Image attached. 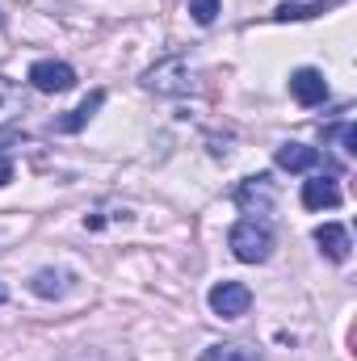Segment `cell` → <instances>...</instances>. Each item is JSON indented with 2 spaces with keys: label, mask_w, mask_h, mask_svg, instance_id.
I'll list each match as a JSON object with an SVG mask.
<instances>
[{
  "label": "cell",
  "mask_w": 357,
  "mask_h": 361,
  "mask_svg": "<svg viewBox=\"0 0 357 361\" xmlns=\"http://www.w3.org/2000/svg\"><path fill=\"white\" fill-rule=\"evenodd\" d=\"M193 68H189V59H181V55H169V59H160L156 68H147L143 72V89L160 92V97H185V92H193Z\"/></svg>",
  "instance_id": "1"
},
{
  "label": "cell",
  "mask_w": 357,
  "mask_h": 361,
  "mask_svg": "<svg viewBox=\"0 0 357 361\" xmlns=\"http://www.w3.org/2000/svg\"><path fill=\"white\" fill-rule=\"evenodd\" d=\"M227 244H231L236 261L261 265V261H269V252H273V231H269L265 223H257V219H240V223L231 227Z\"/></svg>",
  "instance_id": "2"
},
{
  "label": "cell",
  "mask_w": 357,
  "mask_h": 361,
  "mask_svg": "<svg viewBox=\"0 0 357 361\" xmlns=\"http://www.w3.org/2000/svg\"><path fill=\"white\" fill-rule=\"evenodd\" d=\"M273 202H277V185H273L269 173L244 177V180H240V189H236V206H240L244 214H269V210H273Z\"/></svg>",
  "instance_id": "3"
},
{
  "label": "cell",
  "mask_w": 357,
  "mask_h": 361,
  "mask_svg": "<svg viewBox=\"0 0 357 361\" xmlns=\"http://www.w3.org/2000/svg\"><path fill=\"white\" fill-rule=\"evenodd\" d=\"M248 307H253V290L244 281H219L210 290V311L223 319H240V315H248Z\"/></svg>",
  "instance_id": "4"
},
{
  "label": "cell",
  "mask_w": 357,
  "mask_h": 361,
  "mask_svg": "<svg viewBox=\"0 0 357 361\" xmlns=\"http://www.w3.org/2000/svg\"><path fill=\"white\" fill-rule=\"evenodd\" d=\"M30 85L38 92H68L76 89V72L68 63H59V59H38L30 68Z\"/></svg>",
  "instance_id": "5"
},
{
  "label": "cell",
  "mask_w": 357,
  "mask_h": 361,
  "mask_svg": "<svg viewBox=\"0 0 357 361\" xmlns=\"http://www.w3.org/2000/svg\"><path fill=\"white\" fill-rule=\"evenodd\" d=\"M290 97H294L298 105H320V101H328V80H324L315 68H298V72L290 76Z\"/></svg>",
  "instance_id": "6"
},
{
  "label": "cell",
  "mask_w": 357,
  "mask_h": 361,
  "mask_svg": "<svg viewBox=\"0 0 357 361\" xmlns=\"http://www.w3.org/2000/svg\"><path fill=\"white\" fill-rule=\"evenodd\" d=\"M303 206L307 210H337L341 206V185H337V177L303 180Z\"/></svg>",
  "instance_id": "7"
},
{
  "label": "cell",
  "mask_w": 357,
  "mask_h": 361,
  "mask_svg": "<svg viewBox=\"0 0 357 361\" xmlns=\"http://www.w3.org/2000/svg\"><path fill=\"white\" fill-rule=\"evenodd\" d=\"M315 244H320L324 257L337 261V265H345V261H349V248H353V240H349V231H345L341 223H324V227H315Z\"/></svg>",
  "instance_id": "8"
},
{
  "label": "cell",
  "mask_w": 357,
  "mask_h": 361,
  "mask_svg": "<svg viewBox=\"0 0 357 361\" xmlns=\"http://www.w3.org/2000/svg\"><path fill=\"white\" fill-rule=\"evenodd\" d=\"M273 160H277V169H286V173H307V169L320 164V152L307 147V143H282Z\"/></svg>",
  "instance_id": "9"
},
{
  "label": "cell",
  "mask_w": 357,
  "mask_h": 361,
  "mask_svg": "<svg viewBox=\"0 0 357 361\" xmlns=\"http://www.w3.org/2000/svg\"><path fill=\"white\" fill-rule=\"evenodd\" d=\"M101 105H105V92H101V89L89 92V97L80 101V109H72L68 118H59V122H55V130H59V135H72V130H80V126L89 122V118L97 114V109H101Z\"/></svg>",
  "instance_id": "10"
},
{
  "label": "cell",
  "mask_w": 357,
  "mask_h": 361,
  "mask_svg": "<svg viewBox=\"0 0 357 361\" xmlns=\"http://www.w3.org/2000/svg\"><path fill=\"white\" fill-rule=\"evenodd\" d=\"M68 281H72V277L63 269H38L30 277V290H34L38 298H59V294L68 290Z\"/></svg>",
  "instance_id": "11"
},
{
  "label": "cell",
  "mask_w": 357,
  "mask_h": 361,
  "mask_svg": "<svg viewBox=\"0 0 357 361\" xmlns=\"http://www.w3.org/2000/svg\"><path fill=\"white\" fill-rule=\"evenodd\" d=\"M320 13H324V0H315V4H294V0H286V4L273 8V21H311V17H320Z\"/></svg>",
  "instance_id": "12"
},
{
  "label": "cell",
  "mask_w": 357,
  "mask_h": 361,
  "mask_svg": "<svg viewBox=\"0 0 357 361\" xmlns=\"http://www.w3.org/2000/svg\"><path fill=\"white\" fill-rule=\"evenodd\" d=\"M202 361H261L257 349H248V345H210Z\"/></svg>",
  "instance_id": "13"
},
{
  "label": "cell",
  "mask_w": 357,
  "mask_h": 361,
  "mask_svg": "<svg viewBox=\"0 0 357 361\" xmlns=\"http://www.w3.org/2000/svg\"><path fill=\"white\" fill-rule=\"evenodd\" d=\"M17 114H21V89L8 76H0V122H8Z\"/></svg>",
  "instance_id": "14"
},
{
  "label": "cell",
  "mask_w": 357,
  "mask_h": 361,
  "mask_svg": "<svg viewBox=\"0 0 357 361\" xmlns=\"http://www.w3.org/2000/svg\"><path fill=\"white\" fill-rule=\"evenodd\" d=\"M324 139H337V143H341V147H345L349 156L357 152V130H353V122H341V126H328V130H324Z\"/></svg>",
  "instance_id": "15"
},
{
  "label": "cell",
  "mask_w": 357,
  "mask_h": 361,
  "mask_svg": "<svg viewBox=\"0 0 357 361\" xmlns=\"http://www.w3.org/2000/svg\"><path fill=\"white\" fill-rule=\"evenodd\" d=\"M189 13H193L198 25H210L219 17V0H189Z\"/></svg>",
  "instance_id": "16"
},
{
  "label": "cell",
  "mask_w": 357,
  "mask_h": 361,
  "mask_svg": "<svg viewBox=\"0 0 357 361\" xmlns=\"http://www.w3.org/2000/svg\"><path fill=\"white\" fill-rule=\"evenodd\" d=\"M8 180H13V160H8V156L0 152V189H4Z\"/></svg>",
  "instance_id": "17"
},
{
  "label": "cell",
  "mask_w": 357,
  "mask_h": 361,
  "mask_svg": "<svg viewBox=\"0 0 357 361\" xmlns=\"http://www.w3.org/2000/svg\"><path fill=\"white\" fill-rule=\"evenodd\" d=\"M4 302H8V290H4V281H0V307H4Z\"/></svg>",
  "instance_id": "18"
},
{
  "label": "cell",
  "mask_w": 357,
  "mask_h": 361,
  "mask_svg": "<svg viewBox=\"0 0 357 361\" xmlns=\"http://www.w3.org/2000/svg\"><path fill=\"white\" fill-rule=\"evenodd\" d=\"M0 25H4V13H0Z\"/></svg>",
  "instance_id": "19"
}]
</instances>
